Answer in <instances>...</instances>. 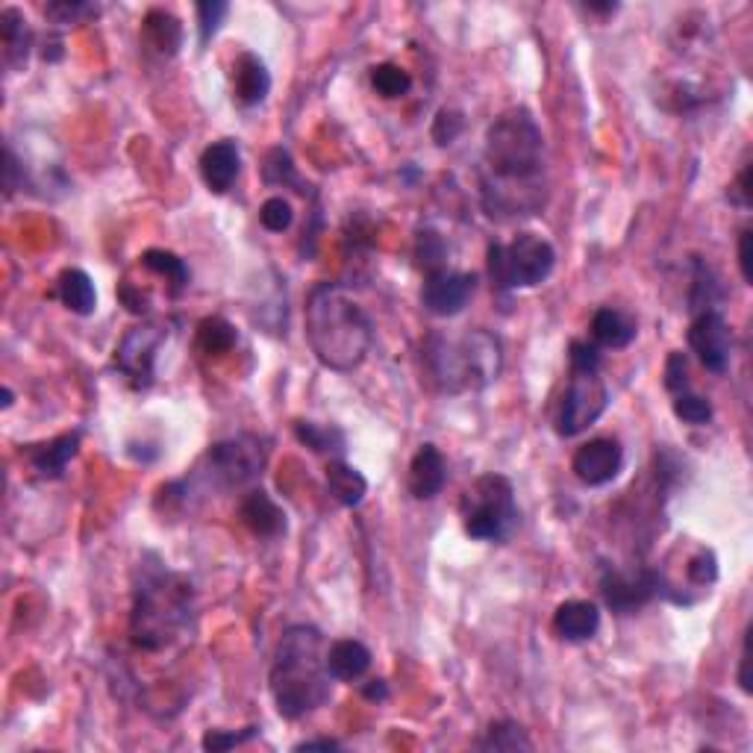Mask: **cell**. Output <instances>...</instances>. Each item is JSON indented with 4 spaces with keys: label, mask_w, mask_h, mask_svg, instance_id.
<instances>
[{
    "label": "cell",
    "mask_w": 753,
    "mask_h": 753,
    "mask_svg": "<svg viewBox=\"0 0 753 753\" xmlns=\"http://www.w3.org/2000/svg\"><path fill=\"white\" fill-rule=\"evenodd\" d=\"M50 294L74 315H92L98 310V289L83 268H65L63 274L56 277Z\"/></svg>",
    "instance_id": "cell-23"
},
{
    "label": "cell",
    "mask_w": 753,
    "mask_h": 753,
    "mask_svg": "<svg viewBox=\"0 0 753 753\" xmlns=\"http://www.w3.org/2000/svg\"><path fill=\"white\" fill-rule=\"evenodd\" d=\"M639 336V327H636V318H630L621 310H612V306H600L595 315H592V341H595L600 350H625L630 348Z\"/></svg>",
    "instance_id": "cell-21"
},
{
    "label": "cell",
    "mask_w": 753,
    "mask_h": 753,
    "mask_svg": "<svg viewBox=\"0 0 753 753\" xmlns=\"http://www.w3.org/2000/svg\"><path fill=\"white\" fill-rule=\"evenodd\" d=\"M294 436L313 453H345V432L339 427L315 422H294Z\"/></svg>",
    "instance_id": "cell-31"
},
{
    "label": "cell",
    "mask_w": 753,
    "mask_h": 753,
    "mask_svg": "<svg viewBox=\"0 0 753 753\" xmlns=\"http://www.w3.org/2000/svg\"><path fill=\"white\" fill-rule=\"evenodd\" d=\"M462 530L474 542L506 544L521 527L513 480L504 474H480L460 497Z\"/></svg>",
    "instance_id": "cell-6"
},
{
    "label": "cell",
    "mask_w": 753,
    "mask_h": 753,
    "mask_svg": "<svg viewBox=\"0 0 753 753\" xmlns=\"http://www.w3.org/2000/svg\"><path fill=\"white\" fill-rule=\"evenodd\" d=\"M474 292H477V274L441 268V271H430L424 277L422 304L436 318H453L469 306Z\"/></svg>",
    "instance_id": "cell-13"
},
{
    "label": "cell",
    "mask_w": 753,
    "mask_h": 753,
    "mask_svg": "<svg viewBox=\"0 0 753 753\" xmlns=\"http://www.w3.org/2000/svg\"><path fill=\"white\" fill-rule=\"evenodd\" d=\"M609 389L600 371H571L569 389L553 413V430L560 439H574L586 432L597 418L607 413Z\"/></svg>",
    "instance_id": "cell-9"
},
{
    "label": "cell",
    "mask_w": 753,
    "mask_h": 753,
    "mask_svg": "<svg viewBox=\"0 0 753 753\" xmlns=\"http://www.w3.org/2000/svg\"><path fill=\"white\" fill-rule=\"evenodd\" d=\"M0 38H3V56L12 68L27 65L30 47H33V33L27 27V19L19 7H3L0 10Z\"/></svg>",
    "instance_id": "cell-25"
},
{
    "label": "cell",
    "mask_w": 753,
    "mask_h": 753,
    "mask_svg": "<svg viewBox=\"0 0 753 753\" xmlns=\"http://www.w3.org/2000/svg\"><path fill=\"white\" fill-rule=\"evenodd\" d=\"M294 751H341V742L336 739H306L294 744Z\"/></svg>",
    "instance_id": "cell-48"
},
{
    "label": "cell",
    "mask_w": 753,
    "mask_h": 753,
    "mask_svg": "<svg viewBox=\"0 0 753 753\" xmlns=\"http://www.w3.org/2000/svg\"><path fill=\"white\" fill-rule=\"evenodd\" d=\"M45 15L54 21V24H80V21L98 15V7H92V3H80V0H74V3L59 0V3H50V7H47Z\"/></svg>",
    "instance_id": "cell-42"
},
{
    "label": "cell",
    "mask_w": 753,
    "mask_h": 753,
    "mask_svg": "<svg viewBox=\"0 0 753 753\" xmlns=\"http://www.w3.org/2000/svg\"><path fill=\"white\" fill-rule=\"evenodd\" d=\"M0 397H3V409H10L12 404H15V395H12V389L10 386H3V392H0Z\"/></svg>",
    "instance_id": "cell-51"
},
{
    "label": "cell",
    "mask_w": 753,
    "mask_h": 753,
    "mask_svg": "<svg viewBox=\"0 0 753 753\" xmlns=\"http://www.w3.org/2000/svg\"><path fill=\"white\" fill-rule=\"evenodd\" d=\"M727 201L739 206V210H751V166H744L735 177V183L727 192Z\"/></svg>",
    "instance_id": "cell-44"
},
{
    "label": "cell",
    "mask_w": 753,
    "mask_h": 753,
    "mask_svg": "<svg viewBox=\"0 0 753 753\" xmlns=\"http://www.w3.org/2000/svg\"><path fill=\"white\" fill-rule=\"evenodd\" d=\"M362 695H366V700L383 704V700L389 698V683L386 681H368L366 686H362Z\"/></svg>",
    "instance_id": "cell-49"
},
{
    "label": "cell",
    "mask_w": 753,
    "mask_h": 753,
    "mask_svg": "<svg viewBox=\"0 0 753 753\" xmlns=\"http://www.w3.org/2000/svg\"><path fill=\"white\" fill-rule=\"evenodd\" d=\"M671 409H674V415H677L683 424H692V427H704V424L712 422V415H716V409H712V404H709L707 397L695 395V392H681V395H674Z\"/></svg>",
    "instance_id": "cell-35"
},
{
    "label": "cell",
    "mask_w": 753,
    "mask_h": 753,
    "mask_svg": "<svg viewBox=\"0 0 753 753\" xmlns=\"http://www.w3.org/2000/svg\"><path fill=\"white\" fill-rule=\"evenodd\" d=\"M231 12V3H221V0H212V3H198V33H201V45H210V38L215 36Z\"/></svg>",
    "instance_id": "cell-39"
},
{
    "label": "cell",
    "mask_w": 753,
    "mask_h": 753,
    "mask_svg": "<svg viewBox=\"0 0 753 753\" xmlns=\"http://www.w3.org/2000/svg\"><path fill=\"white\" fill-rule=\"evenodd\" d=\"M292 221L294 210L283 194H274V198H268V201L259 206V224H262L268 233H285L292 227Z\"/></svg>",
    "instance_id": "cell-36"
},
{
    "label": "cell",
    "mask_w": 753,
    "mask_h": 753,
    "mask_svg": "<svg viewBox=\"0 0 753 753\" xmlns=\"http://www.w3.org/2000/svg\"><path fill=\"white\" fill-rule=\"evenodd\" d=\"M415 259L424 268V274L448 268V241H445V236L439 231H432V227H422L418 236H415Z\"/></svg>",
    "instance_id": "cell-33"
},
{
    "label": "cell",
    "mask_w": 753,
    "mask_h": 753,
    "mask_svg": "<svg viewBox=\"0 0 753 753\" xmlns=\"http://www.w3.org/2000/svg\"><path fill=\"white\" fill-rule=\"evenodd\" d=\"M268 94H271V71H268V65L257 54H250V50L236 56V63H233V98L241 106H259Z\"/></svg>",
    "instance_id": "cell-19"
},
{
    "label": "cell",
    "mask_w": 753,
    "mask_h": 753,
    "mask_svg": "<svg viewBox=\"0 0 753 753\" xmlns=\"http://www.w3.org/2000/svg\"><path fill=\"white\" fill-rule=\"evenodd\" d=\"M268 689L285 721L313 716L333 698V674L327 671V644L318 627L289 625L280 636Z\"/></svg>",
    "instance_id": "cell-3"
},
{
    "label": "cell",
    "mask_w": 753,
    "mask_h": 753,
    "mask_svg": "<svg viewBox=\"0 0 753 753\" xmlns=\"http://www.w3.org/2000/svg\"><path fill=\"white\" fill-rule=\"evenodd\" d=\"M266 183L268 186H294V192H301V194L310 192V186H306L304 180L297 177V168H294L292 154H289L285 147H274V150H268Z\"/></svg>",
    "instance_id": "cell-34"
},
{
    "label": "cell",
    "mask_w": 753,
    "mask_h": 753,
    "mask_svg": "<svg viewBox=\"0 0 753 753\" xmlns=\"http://www.w3.org/2000/svg\"><path fill=\"white\" fill-rule=\"evenodd\" d=\"M368 668H371V651L359 639H339L327 648V671L333 674V681L353 683L366 677Z\"/></svg>",
    "instance_id": "cell-24"
},
{
    "label": "cell",
    "mask_w": 753,
    "mask_h": 753,
    "mask_svg": "<svg viewBox=\"0 0 753 753\" xmlns=\"http://www.w3.org/2000/svg\"><path fill=\"white\" fill-rule=\"evenodd\" d=\"M604 353L595 341L588 339H571L569 345V366L571 371H600Z\"/></svg>",
    "instance_id": "cell-41"
},
{
    "label": "cell",
    "mask_w": 753,
    "mask_h": 753,
    "mask_svg": "<svg viewBox=\"0 0 753 753\" xmlns=\"http://www.w3.org/2000/svg\"><path fill=\"white\" fill-rule=\"evenodd\" d=\"M689 348L709 374H727L730 357H733V333L730 324L718 310L698 313L689 324Z\"/></svg>",
    "instance_id": "cell-12"
},
{
    "label": "cell",
    "mask_w": 753,
    "mask_h": 753,
    "mask_svg": "<svg viewBox=\"0 0 753 753\" xmlns=\"http://www.w3.org/2000/svg\"><path fill=\"white\" fill-rule=\"evenodd\" d=\"M236 341H239V333L221 315L203 318L198 324V333H194V345H198L203 357H224V353H231L236 348Z\"/></svg>",
    "instance_id": "cell-28"
},
{
    "label": "cell",
    "mask_w": 753,
    "mask_h": 753,
    "mask_svg": "<svg viewBox=\"0 0 753 753\" xmlns=\"http://www.w3.org/2000/svg\"><path fill=\"white\" fill-rule=\"evenodd\" d=\"M488 280L497 292L542 285L557 268V250L539 233H518L509 245L492 241L486 250Z\"/></svg>",
    "instance_id": "cell-7"
},
{
    "label": "cell",
    "mask_w": 753,
    "mask_h": 753,
    "mask_svg": "<svg viewBox=\"0 0 753 753\" xmlns=\"http://www.w3.org/2000/svg\"><path fill=\"white\" fill-rule=\"evenodd\" d=\"M588 12H600V15H609V12L618 10V3H588Z\"/></svg>",
    "instance_id": "cell-50"
},
{
    "label": "cell",
    "mask_w": 753,
    "mask_h": 753,
    "mask_svg": "<svg viewBox=\"0 0 753 753\" xmlns=\"http://www.w3.org/2000/svg\"><path fill=\"white\" fill-rule=\"evenodd\" d=\"M462 130H465V119H462V112L439 110V115L432 119L430 136L439 147H448L462 136Z\"/></svg>",
    "instance_id": "cell-37"
},
{
    "label": "cell",
    "mask_w": 753,
    "mask_h": 753,
    "mask_svg": "<svg viewBox=\"0 0 753 753\" xmlns=\"http://www.w3.org/2000/svg\"><path fill=\"white\" fill-rule=\"evenodd\" d=\"M306 341L315 359L348 374L366 362L374 345V322L339 283H318L306 297Z\"/></svg>",
    "instance_id": "cell-4"
},
{
    "label": "cell",
    "mask_w": 753,
    "mask_h": 753,
    "mask_svg": "<svg viewBox=\"0 0 753 753\" xmlns=\"http://www.w3.org/2000/svg\"><path fill=\"white\" fill-rule=\"evenodd\" d=\"M198 168H201L203 186H206L212 194H227L241 175L239 145L231 142V138L212 142V145L203 147Z\"/></svg>",
    "instance_id": "cell-15"
},
{
    "label": "cell",
    "mask_w": 753,
    "mask_h": 753,
    "mask_svg": "<svg viewBox=\"0 0 753 753\" xmlns=\"http://www.w3.org/2000/svg\"><path fill=\"white\" fill-rule=\"evenodd\" d=\"M80 453V432H63L42 445H30L27 460L38 477H63L68 462Z\"/></svg>",
    "instance_id": "cell-20"
},
{
    "label": "cell",
    "mask_w": 753,
    "mask_h": 753,
    "mask_svg": "<svg viewBox=\"0 0 753 753\" xmlns=\"http://www.w3.org/2000/svg\"><path fill=\"white\" fill-rule=\"evenodd\" d=\"M748 665H751V630L744 633L742 662H739V686H742L744 695H751V674H748Z\"/></svg>",
    "instance_id": "cell-47"
},
{
    "label": "cell",
    "mask_w": 753,
    "mask_h": 753,
    "mask_svg": "<svg viewBox=\"0 0 753 753\" xmlns=\"http://www.w3.org/2000/svg\"><path fill=\"white\" fill-rule=\"evenodd\" d=\"M239 518L250 533L259 539H280L285 536L289 518L285 509L268 495L266 488H250L248 495L239 501Z\"/></svg>",
    "instance_id": "cell-17"
},
{
    "label": "cell",
    "mask_w": 753,
    "mask_h": 753,
    "mask_svg": "<svg viewBox=\"0 0 753 753\" xmlns=\"http://www.w3.org/2000/svg\"><path fill=\"white\" fill-rule=\"evenodd\" d=\"M119 297H121V304L127 306L130 313H136V315L147 313V297L142 292H138V289L133 283H121Z\"/></svg>",
    "instance_id": "cell-46"
},
{
    "label": "cell",
    "mask_w": 753,
    "mask_h": 753,
    "mask_svg": "<svg viewBox=\"0 0 753 753\" xmlns=\"http://www.w3.org/2000/svg\"><path fill=\"white\" fill-rule=\"evenodd\" d=\"M324 477H327V492H330L341 506H350V509H353V506H359L366 501L368 480L362 477V471L348 465V462L330 460L327 462Z\"/></svg>",
    "instance_id": "cell-26"
},
{
    "label": "cell",
    "mask_w": 753,
    "mask_h": 753,
    "mask_svg": "<svg viewBox=\"0 0 753 753\" xmlns=\"http://www.w3.org/2000/svg\"><path fill=\"white\" fill-rule=\"evenodd\" d=\"M621 469H625V448L612 436L588 439L586 445H580L574 460H571L574 477L588 488L607 486V483H612L621 474Z\"/></svg>",
    "instance_id": "cell-14"
},
{
    "label": "cell",
    "mask_w": 753,
    "mask_h": 753,
    "mask_svg": "<svg viewBox=\"0 0 753 753\" xmlns=\"http://www.w3.org/2000/svg\"><path fill=\"white\" fill-rule=\"evenodd\" d=\"M600 630V609L592 600H565L553 612V633L562 642L583 644L595 639Z\"/></svg>",
    "instance_id": "cell-18"
},
{
    "label": "cell",
    "mask_w": 753,
    "mask_h": 753,
    "mask_svg": "<svg viewBox=\"0 0 753 753\" xmlns=\"http://www.w3.org/2000/svg\"><path fill=\"white\" fill-rule=\"evenodd\" d=\"M445 483H448V460L432 441H424L409 462V477H406L409 495L415 501H432L436 495H441Z\"/></svg>",
    "instance_id": "cell-16"
},
{
    "label": "cell",
    "mask_w": 753,
    "mask_h": 753,
    "mask_svg": "<svg viewBox=\"0 0 753 753\" xmlns=\"http://www.w3.org/2000/svg\"><path fill=\"white\" fill-rule=\"evenodd\" d=\"M422 368L439 395H465L495 383L504 371V345L495 333L474 327L462 336L432 330L422 341Z\"/></svg>",
    "instance_id": "cell-5"
},
{
    "label": "cell",
    "mask_w": 753,
    "mask_h": 753,
    "mask_svg": "<svg viewBox=\"0 0 753 753\" xmlns=\"http://www.w3.org/2000/svg\"><path fill=\"white\" fill-rule=\"evenodd\" d=\"M138 262H142V268H147L150 274H159L166 277L168 283H171V292L180 294L189 285V266H186V259H180L175 254V250H166V248H147L142 257H138Z\"/></svg>",
    "instance_id": "cell-29"
},
{
    "label": "cell",
    "mask_w": 753,
    "mask_h": 753,
    "mask_svg": "<svg viewBox=\"0 0 753 753\" xmlns=\"http://www.w3.org/2000/svg\"><path fill=\"white\" fill-rule=\"evenodd\" d=\"M686 574H689L692 586H698V588L712 586V583L718 580L716 553L709 551V548H698L695 557L689 560V565H686Z\"/></svg>",
    "instance_id": "cell-38"
},
{
    "label": "cell",
    "mask_w": 753,
    "mask_h": 753,
    "mask_svg": "<svg viewBox=\"0 0 753 753\" xmlns=\"http://www.w3.org/2000/svg\"><path fill=\"white\" fill-rule=\"evenodd\" d=\"M257 735V727H245V730H206L201 739V748L203 751H212V753H221V751H231V748H239V744L250 742Z\"/></svg>",
    "instance_id": "cell-40"
},
{
    "label": "cell",
    "mask_w": 753,
    "mask_h": 753,
    "mask_svg": "<svg viewBox=\"0 0 753 753\" xmlns=\"http://www.w3.org/2000/svg\"><path fill=\"white\" fill-rule=\"evenodd\" d=\"M668 595V583L653 569H607L600 571V597L618 616H633L653 597Z\"/></svg>",
    "instance_id": "cell-10"
},
{
    "label": "cell",
    "mask_w": 753,
    "mask_h": 753,
    "mask_svg": "<svg viewBox=\"0 0 753 753\" xmlns=\"http://www.w3.org/2000/svg\"><path fill=\"white\" fill-rule=\"evenodd\" d=\"M198 630V600L192 580L168 569L159 553H142L133 571L130 644L142 653H166L192 642Z\"/></svg>",
    "instance_id": "cell-2"
},
{
    "label": "cell",
    "mask_w": 753,
    "mask_h": 753,
    "mask_svg": "<svg viewBox=\"0 0 753 753\" xmlns=\"http://www.w3.org/2000/svg\"><path fill=\"white\" fill-rule=\"evenodd\" d=\"M751 241H753V233H751V227H742V233H739V268H742V280H744V283H748V285L753 283Z\"/></svg>",
    "instance_id": "cell-45"
},
{
    "label": "cell",
    "mask_w": 753,
    "mask_h": 753,
    "mask_svg": "<svg viewBox=\"0 0 753 753\" xmlns=\"http://www.w3.org/2000/svg\"><path fill=\"white\" fill-rule=\"evenodd\" d=\"M168 341L166 324H138L115 348V368L133 389H150L157 380L159 348Z\"/></svg>",
    "instance_id": "cell-11"
},
{
    "label": "cell",
    "mask_w": 753,
    "mask_h": 753,
    "mask_svg": "<svg viewBox=\"0 0 753 753\" xmlns=\"http://www.w3.org/2000/svg\"><path fill=\"white\" fill-rule=\"evenodd\" d=\"M724 301V285L718 280V274L707 262H695V277H692L689 289V310L695 315L709 313V310H718V304Z\"/></svg>",
    "instance_id": "cell-30"
},
{
    "label": "cell",
    "mask_w": 753,
    "mask_h": 753,
    "mask_svg": "<svg viewBox=\"0 0 753 753\" xmlns=\"http://www.w3.org/2000/svg\"><path fill=\"white\" fill-rule=\"evenodd\" d=\"M183 24L177 15H171L168 10H147L145 21H142V42L147 45V50H154L159 56H177L180 47H183Z\"/></svg>",
    "instance_id": "cell-22"
},
{
    "label": "cell",
    "mask_w": 753,
    "mask_h": 753,
    "mask_svg": "<svg viewBox=\"0 0 753 753\" xmlns=\"http://www.w3.org/2000/svg\"><path fill=\"white\" fill-rule=\"evenodd\" d=\"M544 201L542 127L527 106H513L488 124L483 138L480 203L488 218L515 221L542 212Z\"/></svg>",
    "instance_id": "cell-1"
},
{
    "label": "cell",
    "mask_w": 753,
    "mask_h": 753,
    "mask_svg": "<svg viewBox=\"0 0 753 753\" xmlns=\"http://www.w3.org/2000/svg\"><path fill=\"white\" fill-rule=\"evenodd\" d=\"M665 389H668L671 395L689 392V366H686V357L677 353V350L665 362Z\"/></svg>",
    "instance_id": "cell-43"
},
{
    "label": "cell",
    "mask_w": 753,
    "mask_h": 753,
    "mask_svg": "<svg viewBox=\"0 0 753 753\" xmlns=\"http://www.w3.org/2000/svg\"><path fill=\"white\" fill-rule=\"evenodd\" d=\"M268 460L266 441L254 432H241L233 439L215 441L198 465V474L180 480L183 486H203L212 492L245 488L262 474Z\"/></svg>",
    "instance_id": "cell-8"
},
{
    "label": "cell",
    "mask_w": 753,
    "mask_h": 753,
    "mask_svg": "<svg viewBox=\"0 0 753 753\" xmlns=\"http://www.w3.org/2000/svg\"><path fill=\"white\" fill-rule=\"evenodd\" d=\"M371 89L386 101H397L413 92V77L406 68L395 63H380L371 68Z\"/></svg>",
    "instance_id": "cell-32"
},
{
    "label": "cell",
    "mask_w": 753,
    "mask_h": 753,
    "mask_svg": "<svg viewBox=\"0 0 753 753\" xmlns=\"http://www.w3.org/2000/svg\"><path fill=\"white\" fill-rule=\"evenodd\" d=\"M477 751H488V753H518V751H533V739L527 735L518 721L513 718H504V721H492L488 730L480 735L474 742Z\"/></svg>",
    "instance_id": "cell-27"
}]
</instances>
